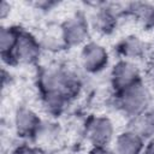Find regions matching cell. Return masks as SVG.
<instances>
[{"label": "cell", "mask_w": 154, "mask_h": 154, "mask_svg": "<svg viewBox=\"0 0 154 154\" xmlns=\"http://www.w3.org/2000/svg\"><path fill=\"white\" fill-rule=\"evenodd\" d=\"M36 85L40 95L63 94L73 99L82 88V79L75 70L67 66L52 65L38 71Z\"/></svg>", "instance_id": "1"}, {"label": "cell", "mask_w": 154, "mask_h": 154, "mask_svg": "<svg viewBox=\"0 0 154 154\" xmlns=\"http://www.w3.org/2000/svg\"><path fill=\"white\" fill-rule=\"evenodd\" d=\"M113 96L116 108L124 117H126V119L148 112L154 100L152 87L146 82V79L120 93L113 94Z\"/></svg>", "instance_id": "2"}, {"label": "cell", "mask_w": 154, "mask_h": 154, "mask_svg": "<svg viewBox=\"0 0 154 154\" xmlns=\"http://www.w3.org/2000/svg\"><path fill=\"white\" fill-rule=\"evenodd\" d=\"M91 25L83 12H75L69 16L59 26V32L66 48L82 47L89 41Z\"/></svg>", "instance_id": "3"}, {"label": "cell", "mask_w": 154, "mask_h": 154, "mask_svg": "<svg viewBox=\"0 0 154 154\" xmlns=\"http://www.w3.org/2000/svg\"><path fill=\"white\" fill-rule=\"evenodd\" d=\"M84 135L91 147H109L117 132L113 120L103 114L90 116L84 125Z\"/></svg>", "instance_id": "4"}, {"label": "cell", "mask_w": 154, "mask_h": 154, "mask_svg": "<svg viewBox=\"0 0 154 154\" xmlns=\"http://www.w3.org/2000/svg\"><path fill=\"white\" fill-rule=\"evenodd\" d=\"M143 71L137 63L118 59L109 71V84L113 94L120 93L143 81Z\"/></svg>", "instance_id": "5"}, {"label": "cell", "mask_w": 154, "mask_h": 154, "mask_svg": "<svg viewBox=\"0 0 154 154\" xmlns=\"http://www.w3.org/2000/svg\"><path fill=\"white\" fill-rule=\"evenodd\" d=\"M109 58V52L102 43L89 40L81 47L79 65L85 73L97 75L108 67Z\"/></svg>", "instance_id": "6"}, {"label": "cell", "mask_w": 154, "mask_h": 154, "mask_svg": "<svg viewBox=\"0 0 154 154\" xmlns=\"http://www.w3.org/2000/svg\"><path fill=\"white\" fill-rule=\"evenodd\" d=\"M123 17H125L124 6L120 7L116 4L100 2L96 5V8L94 10L89 22L91 29L100 34L108 35L117 29L118 23Z\"/></svg>", "instance_id": "7"}, {"label": "cell", "mask_w": 154, "mask_h": 154, "mask_svg": "<svg viewBox=\"0 0 154 154\" xmlns=\"http://www.w3.org/2000/svg\"><path fill=\"white\" fill-rule=\"evenodd\" d=\"M42 52L40 38L32 32L22 29L12 53V65H34L40 60Z\"/></svg>", "instance_id": "8"}, {"label": "cell", "mask_w": 154, "mask_h": 154, "mask_svg": "<svg viewBox=\"0 0 154 154\" xmlns=\"http://www.w3.org/2000/svg\"><path fill=\"white\" fill-rule=\"evenodd\" d=\"M43 119L38 113L28 106H19L13 114V128L18 137L25 141H34Z\"/></svg>", "instance_id": "9"}, {"label": "cell", "mask_w": 154, "mask_h": 154, "mask_svg": "<svg viewBox=\"0 0 154 154\" xmlns=\"http://www.w3.org/2000/svg\"><path fill=\"white\" fill-rule=\"evenodd\" d=\"M149 48L150 47L148 46V43L135 34L122 37L114 46V51L119 59L134 61L137 64L148 57V53L150 51Z\"/></svg>", "instance_id": "10"}, {"label": "cell", "mask_w": 154, "mask_h": 154, "mask_svg": "<svg viewBox=\"0 0 154 154\" xmlns=\"http://www.w3.org/2000/svg\"><path fill=\"white\" fill-rule=\"evenodd\" d=\"M125 17H130L143 30H154V4L153 2H129L124 5Z\"/></svg>", "instance_id": "11"}, {"label": "cell", "mask_w": 154, "mask_h": 154, "mask_svg": "<svg viewBox=\"0 0 154 154\" xmlns=\"http://www.w3.org/2000/svg\"><path fill=\"white\" fill-rule=\"evenodd\" d=\"M112 144L116 154H142L146 141L130 130L124 129L117 134Z\"/></svg>", "instance_id": "12"}, {"label": "cell", "mask_w": 154, "mask_h": 154, "mask_svg": "<svg viewBox=\"0 0 154 154\" xmlns=\"http://www.w3.org/2000/svg\"><path fill=\"white\" fill-rule=\"evenodd\" d=\"M22 28L16 25H2L0 29V52L4 63L12 65V53L17 46Z\"/></svg>", "instance_id": "13"}, {"label": "cell", "mask_w": 154, "mask_h": 154, "mask_svg": "<svg viewBox=\"0 0 154 154\" xmlns=\"http://www.w3.org/2000/svg\"><path fill=\"white\" fill-rule=\"evenodd\" d=\"M146 142L154 137V120L148 112L128 119L126 128Z\"/></svg>", "instance_id": "14"}, {"label": "cell", "mask_w": 154, "mask_h": 154, "mask_svg": "<svg viewBox=\"0 0 154 154\" xmlns=\"http://www.w3.org/2000/svg\"><path fill=\"white\" fill-rule=\"evenodd\" d=\"M40 100L45 112L52 117H57L65 112L72 99L63 94H45L40 95Z\"/></svg>", "instance_id": "15"}, {"label": "cell", "mask_w": 154, "mask_h": 154, "mask_svg": "<svg viewBox=\"0 0 154 154\" xmlns=\"http://www.w3.org/2000/svg\"><path fill=\"white\" fill-rule=\"evenodd\" d=\"M41 46L43 52H51V53H58L63 49H66V46L61 38V35L58 30V32H46L40 37Z\"/></svg>", "instance_id": "16"}, {"label": "cell", "mask_w": 154, "mask_h": 154, "mask_svg": "<svg viewBox=\"0 0 154 154\" xmlns=\"http://www.w3.org/2000/svg\"><path fill=\"white\" fill-rule=\"evenodd\" d=\"M59 136V126L55 123L52 122H46L43 120L36 137H35V142H40L43 144H48L52 143L53 141H55Z\"/></svg>", "instance_id": "17"}, {"label": "cell", "mask_w": 154, "mask_h": 154, "mask_svg": "<svg viewBox=\"0 0 154 154\" xmlns=\"http://www.w3.org/2000/svg\"><path fill=\"white\" fill-rule=\"evenodd\" d=\"M8 154H40L37 148L29 144V143H20L16 147H13Z\"/></svg>", "instance_id": "18"}, {"label": "cell", "mask_w": 154, "mask_h": 154, "mask_svg": "<svg viewBox=\"0 0 154 154\" xmlns=\"http://www.w3.org/2000/svg\"><path fill=\"white\" fill-rule=\"evenodd\" d=\"M12 11V5L8 1H1L0 4V18L4 20L6 19Z\"/></svg>", "instance_id": "19"}, {"label": "cell", "mask_w": 154, "mask_h": 154, "mask_svg": "<svg viewBox=\"0 0 154 154\" xmlns=\"http://www.w3.org/2000/svg\"><path fill=\"white\" fill-rule=\"evenodd\" d=\"M146 75H147V78H148L146 82L150 87L154 85V58L149 60V63L147 65V72H146Z\"/></svg>", "instance_id": "20"}, {"label": "cell", "mask_w": 154, "mask_h": 154, "mask_svg": "<svg viewBox=\"0 0 154 154\" xmlns=\"http://www.w3.org/2000/svg\"><path fill=\"white\" fill-rule=\"evenodd\" d=\"M88 154H116L111 147H91Z\"/></svg>", "instance_id": "21"}, {"label": "cell", "mask_w": 154, "mask_h": 154, "mask_svg": "<svg viewBox=\"0 0 154 154\" xmlns=\"http://www.w3.org/2000/svg\"><path fill=\"white\" fill-rule=\"evenodd\" d=\"M142 154H154V137L146 142V146H144Z\"/></svg>", "instance_id": "22"}, {"label": "cell", "mask_w": 154, "mask_h": 154, "mask_svg": "<svg viewBox=\"0 0 154 154\" xmlns=\"http://www.w3.org/2000/svg\"><path fill=\"white\" fill-rule=\"evenodd\" d=\"M36 5H37L38 8H42V10H46V11L47 10L51 11L57 5V2H53V1H42V2H37Z\"/></svg>", "instance_id": "23"}, {"label": "cell", "mask_w": 154, "mask_h": 154, "mask_svg": "<svg viewBox=\"0 0 154 154\" xmlns=\"http://www.w3.org/2000/svg\"><path fill=\"white\" fill-rule=\"evenodd\" d=\"M148 113L150 114V117L153 118V120H154V100H153V103H152V106L149 107V109H148Z\"/></svg>", "instance_id": "24"}, {"label": "cell", "mask_w": 154, "mask_h": 154, "mask_svg": "<svg viewBox=\"0 0 154 154\" xmlns=\"http://www.w3.org/2000/svg\"><path fill=\"white\" fill-rule=\"evenodd\" d=\"M152 49H153V52H154V38H153V45H152Z\"/></svg>", "instance_id": "25"}]
</instances>
